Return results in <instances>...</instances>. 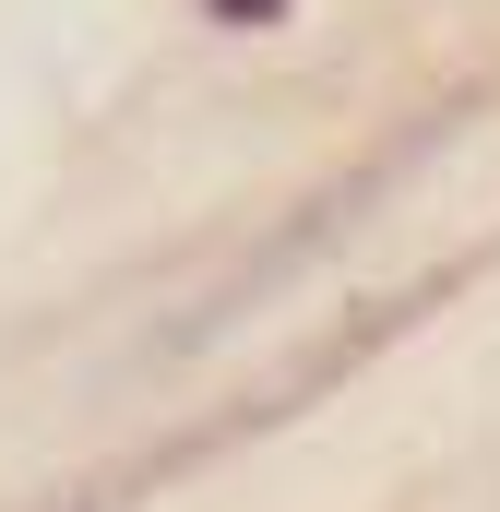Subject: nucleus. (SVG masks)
I'll list each match as a JSON object with an SVG mask.
<instances>
[{
	"label": "nucleus",
	"mask_w": 500,
	"mask_h": 512,
	"mask_svg": "<svg viewBox=\"0 0 500 512\" xmlns=\"http://www.w3.org/2000/svg\"><path fill=\"white\" fill-rule=\"evenodd\" d=\"M215 12H227V24H274L286 0H215Z\"/></svg>",
	"instance_id": "nucleus-1"
}]
</instances>
